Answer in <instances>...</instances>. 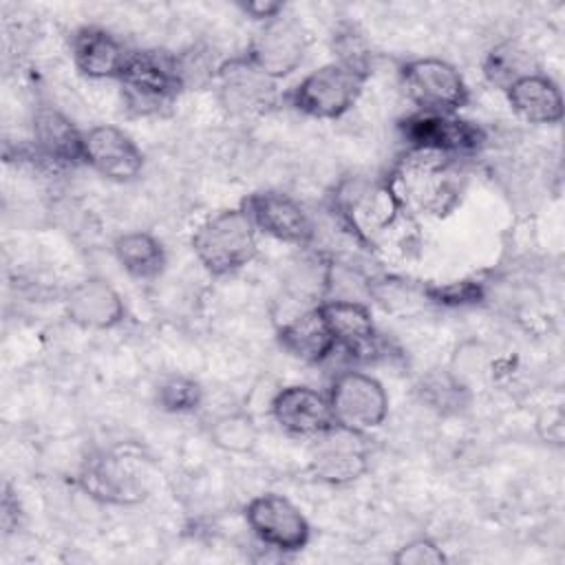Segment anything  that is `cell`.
I'll use <instances>...</instances> for the list:
<instances>
[{
	"label": "cell",
	"instance_id": "obj_20",
	"mask_svg": "<svg viewBox=\"0 0 565 565\" xmlns=\"http://www.w3.org/2000/svg\"><path fill=\"white\" fill-rule=\"evenodd\" d=\"M35 152L55 166L84 163V132L57 108L42 106L33 115Z\"/></svg>",
	"mask_w": 565,
	"mask_h": 565
},
{
	"label": "cell",
	"instance_id": "obj_30",
	"mask_svg": "<svg viewBox=\"0 0 565 565\" xmlns=\"http://www.w3.org/2000/svg\"><path fill=\"white\" fill-rule=\"evenodd\" d=\"M395 565H441L446 563L444 550L428 536H417L393 554Z\"/></svg>",
	"mask_w": 565,
	"mask_h": 565
},
{
	"label": "cell",
	"instance_id": "obj_8",
	"mask_svg": "<svg viewBox=\"0 0 565 565\" xmlns=\"http://www.w3.org/2000/svg\"><path fill=\"white\" fill-rule=\"evenodd\" d=\"M399 130L408 148L433 150L452 159L472 154L486 143V130L459 115L415 113L399 124Z\"/></svg>",
	"mask_w": 565,
	"mask_h": 565
},
{
	"label": "cell",
	"instance_id": "obj_5",
	"mask_svg": "<svg viewBox=\"0 0 565 565\" xmlns=\"http://www.w3.org/2000/svg\"><path fill=\"white\" fill-rule=\"evenodd\" d=\"M369 75L338 60L307 73L287 95L291 108L313 119H338L362 95Z\"/></svg>",
	"mask_w": 565,
	"mask_h": 565
},
{
	"label": "cell",
	"instance_id": "obj_10",
	"mask_svg": "<svg viewBox=\"0 0 565 565\" xmlns=\"http://www.w3.org/2000/svg\"><path fill=\"white\" fill-rule=\"evenodd\" d=\"M307 31L305 26L285 15V11L260 24L256 35L247 46V60L260 68L274 82L291 75L305 60L307 53Z\"/></svg>",
	"mask_w": 565,
	"mask_h": 565
},
{
	"label": "cell",
	"instance_id": "obj_4",
	"mask_svg": "<svg viewBox=\"0 0 565 565\" xmlns=\"http://www.w3.org/2000/svg\"><path fill=\"white\" fill-rule=\"evenodd\" d=\"M119 86L128 113L137 117L163 115L183 90L174 53L161 49L132 51Z\"/></svg>",
	"mask_w": 565,
	"mask_h": 565
},
{
	"label": "cell",
	"instance_id": "obj_13",
	"mask_svg": "<svg viewBox=\"0 0 565 565\" xmlns=\"http://www.w3.org/2000/svg\"><path fill=\"white\" fill-rule=\"evenodd\" d=\"M79 483L88 497L108 505H135L146 497V479L132 459L119 452L90 455L82 466Z\"/></svg>",
	"mask_w": 565,
	"mask_h": 565
},
{
	"label": "cell",
	"instance_id": "obj_28",
	"mask_svg": "<svg viewBox=\"0 0 565 565\" xmlns=\"http://www.w3.org/2000/svg\"><path fill=\"white\" fill-rule=\"evenodd\" d=\"M333 51L338 53V62L353 66L366 75H371V49L362 33L355 26H342L333 33Z\"/></svg>",
	"mask_w": 565,
	"mask_h": 565
},
{
	"label": "cell",
	"instance_id": "obj_18",
	"mask_svg": "<svg viewBox=\"0 0 565 565\" xmlns=\"http://www.w3.org/2000/svg\"><path fill=\"white\" fill-rule=\"evenodd\" d=\"M132 51L104 26H82L71 35V57L90 79H119Z\"/></svg>",
	"mask_w": 565,
	"mask_h": 565
},
{
	"label": "cell",
	"instance_id": "obj_11",
	"mask_svg": "<svg viewBox=\"0 0 565 565\" xmlns=\"http://www.w3.org/2000/svg\"><path fill=\"white\" fill-rule=\"evenodd\" d=\"M218 104L234 117H258L276 104V82L256 68L247 55L223 60L214 84Z\"/></svg>",
	"mask_w": 565,
	"mask_h": 565
},
{
	"label": "cell",
	"instance_id": "obj_21",
	"mask_svg": "<svg viewBox=\"0 0 565 565\" xmlns=\"http://www.w3.org/2000/svg\"><path fill=\"white\" fill-rule=\"evenodd\" d=\"M505 97L514 115L527 124L550 126L563 119L561 88L552 77L543 73L521 77L510 88H505Z\"/></svg>",
	"mask_w": 565,
	"mask_h": 565
},
{
	"label": "cell",
	"instance_id": "obj_25",
	"mask_svg": "<svg viewBox=\"0 0 565 565\" xmlns=\"http://www.w3.org/2000/svg\"><path fill=\"white\" fill-rule=\"evenodd\" d=\"M207 435L216 448L234 455L249 452L258 441V428L252 415L243 411H232L214 417Z\"/></svg>",
	"mask_w": 565,
	"mask_h": 565
},
{
	"label": "cell",
	"instance_id": "obj_15",
	"mask_svg": "<svg viewBox=\"0 0 565 565\" xmlns=\"http://www.w3.org/2000/svg\"><path fill=\"white\" fill-rule=\"evenodd\" d=\"M84 163L108 181H132L143 168V152L128 132L99 124L84 132Z\"/></svg>",
	"mask_w": 565,
	"mask_h": 565
},
{
	"label": "cell",
	"instance_id": "obj_12",
	"mask_svg": "<svg viewBox=\"0 0 565 565\" xmlns=\"http://www.w3.org/2000/svg\"><path fill=\"white\" fill-rule=\"evenodd\" d=\"M309 470L318 481L329 486H344L360 479L369 470V448L362 433L331 426L313 437Z\"/></svg>",
	"mask_w": 565,
	"mask_h": 565
},
{
	"label": "cell",
	"instance_id": "obj_9",
	"mask_svg": "<svg viewBox=\"0 0 565 565\" xmlns=\"http://www.w3.org/2000/svg\"><path fill=\"white\" fill-rule=\"evenodd\" d=\"M245 521L263 545L278 552H298L311 539V525L300 508L276 492L254 497L245 505Z\"/></svg>",
	"mask_w": 565,
	"mask_h": 565
},
{
	"label": "cell",
	"instance_id": "obj_31",
	"mask_svg": "<svg viewBox=\"0 0 565 565\" xmlns=\"http://www.w3.org/2000/svg\"><path fill=\"white\" fill-rule=\"evenodd\" d=\"M243 13L252 15L254 20H258L260 24L280 15L285 11V4L282 2H276V0H249L245 4H241Z\"/></svg>",
	"mask_w": 565,
	"mask_h": 565
},
{
	"label": "cell",
	"instance_id": "obj_26",
	"mask_svg": "<svg viewBox=\"0 0 565 565\" xmlns=\"http://www.w3.org/2000/svg\"><path fill=\"white\" fill-rule=\"evenodd\" d=\"M154 402L166 413H192L203 404V386L192 377L170 375L163 377L154 388Z\"/></svg>",
	"mask_w": 565,
	"mask_h": 565
},
{
	"label": "cell",
	"instance_id": "obj_29",
	"mask_svg": "<svg viewBox=\"0 0 565 565\" xmlns=\"http://www.w3.org/2000/svg\"><path fill=\"white\" fill-rule=\"evenodd\" d=\"M428 302L444 305V307H463L475 305L483 298V285L479 280H455L446 285H430L426 287Z\"/></svg>",
	"mask_w": 565,
	"mask_h": 565
},
{
	"label": "cell",
	"instance_id": "obj_16",
	"mask_svg": "<svg viewBox=\"0 0 565 565\" xmlns=\"http://www.w3.org/2000/svg\"><path fill=\"white\" fill-rule=\"evenodd\" d=\"M269 415L294 437H318L333 426L327 395L305 384H291L276 391Z\"/></svg>",
	"mask_w": 565,
	"mask_h": 565
},
{
	"label": "cell",
	"instance_id": "obj_3",
	"mask_svg": "<svg viewBox=\"0 0 565 565\" xmlns=\"http://www.w3.org/2000/svg\"><path fill=\"white\" fill-rule=\"evenodd\" d=\"M335 212L358 243L373 245L399 225L406 207L391 181H351L335 194Z\"/></svg>",
	"mask_w": 565,
	"mask_h": 565
},
{
	"label": "cell",
	"instance_id": "obj_23",
	"mask_svg": "<svg viewBox=\"0 0 565 565\" xmlns=\"http://www.w3.org/2000/svg\"><path fill=\"white\" fill-rule=\"evenodd\" d=\"M113 252L121 269L137 278L150 280L157 278L166 267V249L159 238L148 232H124L115 238Z\"/></svg>",
	"mask_w": 565,
	"mask_h": 565
},
{
	"label": "cell",
	"instance_id": "obj_14",
	"mask_svg": "<svg viewBox=\"0 0 565 565\" xmlns=\"http://www.w3.org/2000/svg\"><path fill=\"white\" fill-rule=\"evenodd\" d=\"M245 212L254 221L256 230L291 245H311L316 238V225L307 210L282 192H254L243 203Z\"/></svg>",
	"mask_w": 565,
	"mask_h": 565
},
{
	"label": "cell",
	"instance_id": "obj_24",
	"mask_svg": "<svg viewBox=\"0 0 565 565\" xmlns=\"http://www.w3.org/2000/svg\"><path fill=\"white\" fill-rule=\"evenodd\" d=\"M532 73H539L534 68L532 55L516 42H501L492 46L483 60V75L486 79L505 90L521 77H527Z\"/></svg>",
	"mask_w": 565,
	"mask_h": 565
},
{
	"label": "cell",
	"instance_id": "obj_7",
	"mask_svg": "<svg viewBox=\"0 0 565 565\" xmlns=\"http://www.w3.org/2000/svg\"><path fill=\"white\" fill-rule=\"evenodd\" d=\"M333 424L366 435L388 415V395L382 382L362 371H342L327 393Z\"/></svg>",
	"mask_w": 565,
	"mask_h": 565
},
{
	"label": "cell",
	"instance_id": "obj_19",
	"mask_svg": "<svg viewBox=\"0 0 565 565\" xmlns=\"http://www.w3.org/2000/svg\"><path fill=\"white\" fill-rule=\"evenodd\" d=\"M276 340L285 353L307 364L322 362L338 347V340L331 333L320 305L285 320L276 331Z\"/></svg>",
	"mask_w": 565,
	"mask_h": 565
},
{
	"label": "cell",
	"instance_id": "obj_27",
	"mask_svg": "<svg viewBox=\"0 0 565 565\" xmlns=\"http://www.w3.org/2000/svg\"><path fill=\"white\" fill-rule=\"evenodd\" d=\"M177 73L183 88H199L205 84H214L216 73L223 64V60H216L214 51L201 44H192L190 49L174 53Z\"/></svg>",
	"mask_w": 565,
	"mask_h": 565
},
{
	"label": "cell",
	"instance_id": "obj_1",
	"mask_svg": "<svg viewBox=\"0 0 565 565\" xmlns=\"http://www.w3.org/2000/svg\"><path fill=\"white\" fill-rule=\"evenodd\" d=\"M388 181L402 199L406 212L417 210L441 216L452 210L459 199L452 157L441 152L408 148L397 161Z\"/></svg>",
	"mask_w": 565,
	"mask_h": 565
},
{
	"label": "cell",
	"instance_id": "obj_6",
	"mask_svg": "<svg viewBox=\"0 0 565 565\" xmlns=\"http://www.w3.org/2000/svg\"><path fill=\"white\" fill-rule=\"evenodd\" d=\"M406 97L419 113L457 115L468 104V86L461 73L439 57H417L399 68Z\"/></svg>",
	"mask_w": 565,
	"mask_h": 565
},
{
	"label": "cell",
	"instance_id": "obj_17",
	"mask_svg": "<svg viewBox=\"0 0 565 565\" xmlns=\"http://www.w3.org/2000/svg\"><path fill=\"white\" fill-rule=\"evenodd\" d=\"M64 313L79 329L106 331L121 324L126 318V305L108 280L90 276L66 291Z\"/></svg>",
	"mask_w": 565,
	"mask_h": 565
},
{
	"label": "cell",
	"instance_id": "obj_2",
	"mask_svg": "<svg viewBox=\"0 0 565 565\" xmlns=\"http://www.w3.org/2000/svg\"><path fill=\"white\" fill-rule=\"evenodd\" d=\"M192 252L207 274L227 276L254 260L258 230L245 207L221 210L196 227Z\"/></svg>",
	"mask_w": 565,
	"mask_h": 565
},
{
	"label": "cell",
	"instance_id": "obj_22",
	"mask_svg": "<svg viewBox=\"0 0 565 565\" xmlns=\"http://www.w3.org/2000/svg\"><path fill=\"white\" fill-rule=\"evenodd\" d=\"M318 305L338 344L349 351H364L373 344L375 324L369 307L362 300L327 298Z\"/></svg>",
	"mask_w": 565,
	"mask_h": 565
}]
</instances>
